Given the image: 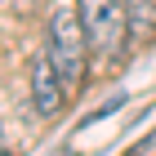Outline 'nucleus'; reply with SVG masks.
<instances>
[{
    "instance_id": "obj_3",
    "label": "nucleus",
    "mask_w": 156,
    "mask_h": 156,
    "mask_svg": "<svg viewBox=\"0 0 156 156\" xmlns=\"http://www.w3.org/2000/svg\"><path fill=\"white\" fill-rule=\"evenodd\" d=\"M31 103H36L40 116H58L67 107V85H62L58 67L49 58V49H40L36 58H31Z\"/></svg>"
},
{
    "instance_id": "obj_5",
    "label": "nucleus",
    "mask_w": 156,
    "mask_h": 156,
    "mask_svg": "<svg viewBox=\"0 0 156 156\" xmlns=\"http://www.w3.org/2000/svg\"><path fill=\"white\" fill-rule=\"evenodd\" d=\"M0 156H13V152H9V147H5V138H0Z\"/></svg>"
},
{
    "instance_id": "obj_4",
    "label": "nucleus",
    "mask_w": 156,
    "mask_h": 156,
    "mask_svg": "<svg viewBox=\"0 0 156 156\" xmlns=\"http://www.w3.org/2000/svg\"><path fill=\"white\" fill-rule=\"evenodd\" d=\"M152 152H156V134H152V138H143V143L134 147V152H129V156H152Z\"/></svg>"
},
{
    "instance_id": "obj_2",
    "label": "nucleus",
    "mask_w": 156,
    "mask_h": 156,
    "mask_svg": "<svg viewBox=\"0 0 156 156\" xmlns=\"http://www.w3.org/2000/svg\"><path fill=\"white\" fill-rule=\"evenodd\" d=\"M89 36V58H98L103 67L125 54V36H129V5L125 0H76Z\"/></svg>"
},
{
    "instance_id": "obj_1",
    "label": "nucleus",
    "mask_w": 156,
    "mask_h": 156,
    "mask_svg": "<svg viewBox=\"0 0 156 156\" xmlns=\"http://www.w3.org/2000/svg\"><path fill=\"white\" fill-rule=\"evenodd\" d=\"M45 49L49 58H54V67H58L62 85H67V94H76L85 85V76H89V36H85V23H80V9L76 5H62L49 13V31H45Z\"/></svg>"
}]
</instances>
